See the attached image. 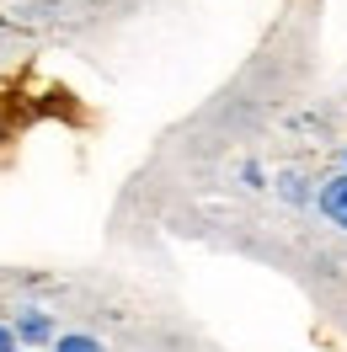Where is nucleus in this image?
Segmentation results:
<instances>
[{
	"mask_svg": "<svg viewBox=\"0 0 347 352\" xmlns=\"http://www.w3.org/2000/svg\"><path fill=\"white\" fill-rule=\"evenodd\" d=\"M54 352H107L96 336H86V331H65L59 342H54Z\"/></svg>",
	"mask_w": 347,
	"mask_h": 352,
	"instance_id": "nucleus-3",
	"label": "nucleus"
},
{
	"mask_svg": "<svg viewBox=\"0 0 347 352\" xmlns=\"http://www.w3.org/2000/svg\"><path fill=\"white\" fill-rule=\"evenodd\" d=\"M315 203H321V214L337 224V230H347V171L331 176V182L321 187V198H315Z\"/></svg>",
	"mask_w": 347,
	"mask_h": 352,
	"instance_id": "nucleus-1",
	"label": "nucleus"
},
{
	"mask_svg": "<svg viewBox=\"0 0 347 352\" xmlns=\"http://www.w3.org/2000/svg\"><path fill=\"white\" fill-rule=\"evenodd\" d=\"M342 160H347V155H342Z\"/></svg>",
	"mask_w": 347,
	"mask_h": 352,
	"instance_id": "nucleus-5",
	"label": "nucleus"
},
{
	"mask_svg": "<svg viewBox=\"0 0 347 352\" xmlns=\"http://www.w3.org/2000/svg\"><path fill=\"white\" fill-rule=\"evenodd\" d=\"M0 352H17V331L6 326V320H0Z\"/></svg>",
	"mask_w": 347,
	"mask_h": 352,
	"instance_id": "nucleus-4",
	"label": "nucleus"
},
{
	"mask_svg": "<svg viewBox=\"0 0 347 352\" xmlns=\"http://www.w3.org/2000/svg\"><path fill=\"white\" fill-rule=\"evenodd\" d=\"M17 342L38 347V342H59V336H54V320L43 309H17Z\"/></svg>",
	"mask_w": 347,
	"mask_h": 352,
	"instance_id": "nucleus-2",
	"label": "nucleus"
}]
</instances>
